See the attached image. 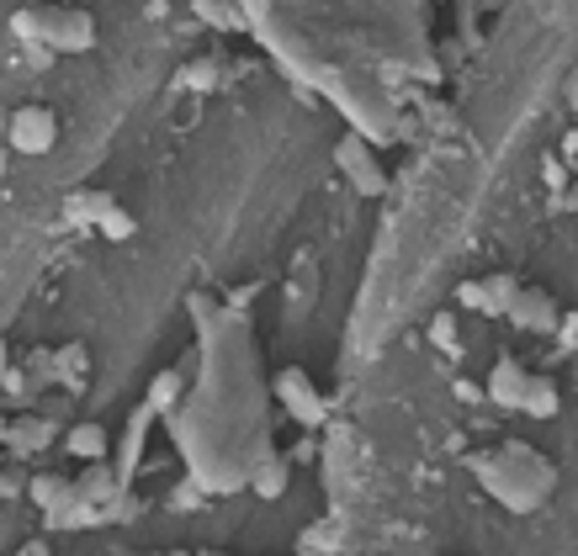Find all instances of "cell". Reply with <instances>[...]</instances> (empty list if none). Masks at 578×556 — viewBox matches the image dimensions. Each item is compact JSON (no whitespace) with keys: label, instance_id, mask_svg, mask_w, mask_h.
<instances>
[{"label":"cell","instance_id":"cell-1","mask_svg":"<svg viewBox=\"0 0 578 556\" xmlns=\"http://www.w3.org/2000/svg\"><path fill=\"white\" fill-rule=\"evenodd\" d=\"M271 393H276V403L287 408L292 419L303 424V430H319L324 419H330V408H324V393L313 387V376L303 371V366H282L276 371V382H271Z\"/></svg>","mask_w":578,"mask_h":556},{"label":"cell","instance_id":"cell-2","mask_svg":"<svg viewBox=\"0 0 578 556\" xmlns=\"http://www.w3.org/2000/svg\"><path fill=\"white\" fill-rule=\"evenodd\" d=\"M38 22L42 48H53V53H90L96 48V22L75 5H48V11H38Z\"/></svg>","mask_w":578,"mask_h":556},{"label":"cell","instance_id":"cell-3","mask_svg":"<svg viewBox=\"0 0 578 556\" xmlns=\"http://www.w3.org/2000/svg\"><path fill=\"white\" fill-rule=\"evenodd\" d=\"M334 164L345 170V181H351L361 197H382V191H388V170L377 164V155L356 138V133H345V138L334 144Z\"/></svg>","mask_w":578,"mask_h":556},{"label":"cell","instance_id":"cell-4","mask_svg":"<svg viewBox=\"0 0 578 556\" xmlns=\"http://www.w3.org/2000/svg\"><path fill=\"white\" fill-rule=\"evenodd\" d=\"M59 144V118L48 112V107H16L11 112V149L16 155H27V159H42L48 149Z\"/></svg>","mask_w":578,"mask_h":556},{"label":"cell","instance_id":"cell-5","mask_svg":"<svg viewBox=\"0 0 578 556\" xmlns=\"http://www.w3.org/2000/svg\"><path fill=\"white\" fill-rule=\"evenodd\" d=\"M504 318H509L520 334H557V329H563L557 302H552L541 286H520V292H515V302L504 308Z\"/></svg>","mask_w":578,"mask_h":556},{"label":"cell","instance_id":"cell-6","mask_svg":"<svg viewBox=\"0 0 578 556\" xmlns=\"http://www.w3.org/2000/svg\"><path fill=\"white\" fill-rule=\"evenodd\" d=\"M531 387V366L515 356H499L494 371H489V403L494 408H509V413H520V397Z\"/></svg>","mask_w":578,"mask_h":556},{"label":"cell","instance_id":"cell-7","mask_svg":"<svg viewBox=\"0 0 578 556\" xmlns=\"http://www.w3.org/2000/svg\"><path fill=\"white\" fill-rule=\"evenodd\" d=\"M64 450H70L75 461H112V435H107V424L85 419V424H70V430H64Z\"/></svg>","mask_w":578,"mask_h":556},{"label":"cell","instance_id":"cell-8","mask_svg":"<svg viewBox=\"0 0 578 556\" xmlns=\"http://www.w3.org/2000/svg\"><path fill=\"white\" fill-rule=\"evenodd\" d=\"M75 493L101 504V509H112V498H123V477H118L112 461H85V477L75 482Z\"/></svg>","mask_w":578,"mask_h":556},{"label":"cell","instance_id":"cell-9","mask_svg":"<svg viewBox=\"0 0 578 556\" xmlns=\"http://www.w3.org/2000/svg\"><path fill=\"white\" fill-rule=\"evenodd\" d=\"M53 440H59V424H53V419H42V413H22V419H11L5 445H11V450H22V456H33V450H48Z\"/></svg>","mask_w":578,"mask_h":556},{"label":"cell","instance_id":"cell-10","mask_svg":"<svg viewBox=\"0 0 578 556\" xmlns=\"http://www.w3.org/2000/svg\"><path fill=\"white\" fill-rule=\"evenodd\" d=\"M520 413H531V419H557V413H563L557 382H552V376H531V387L520 397Z\"/></svg>","mask_w":578,"mask_h":556},{"label":"cell","instance_id":"cell-11","mask_svg":"<svg viewBox=\"0 0 578 556\" xmlns=\"http://www.w3.org/2000/svg\"><path fill=\"white\" fill-rule=\"evenodd\" d=\"M287 482H292V472H287V461H282V456H266V461L249 472L255 498H282V493H287Z\"/></svg>","mask_w":578,"mask_h":556},{"label":"cell","instance_id":"cell-12","mask_svg":"<svg viewBox=\"0 0 578 556\" xmlns=\"http://www.w3.org/2000/svg\"><path fill=\"white\" fill-rule=\"evenodd\" d=\"M526 281L515 276V271H494V276H483V292H489V302H483V313L489 318H504V308L515 302V292H520Z\"/></svg>","mask_w":578,"mask_h":556},{"label":"cell","instance_id":"cell-13","mask_svg":"<svg viewBox=\"0 0 578 556\" xmlns=\"http://www.w3.org/2000/svg\"><path fill=\"white\" fill-rule=\"evenodd\" d=\"M70 493H75V482H64V477H53V472H38L33 482H27V498L38 504L42 515H48V509H59Z\"/></svg>","mask_w":578,"mask_h":556},{"label":"cell","instance_id":"cell-14","mask_svg":"<svg viewBox=\"0 0 578 556\" xmlns=\"http://www.w3.org/2000/svg\"><path fill=\"white\" fill-rule=\"evenodd\" d=\"M96 228H101V238H112V244H123V238L138 234V223H133V212H123L118 201L107 197L101 207H96Z\"/></svg>","mask_w":578,"mask_h":556},{"label":"cell","instance_id":"cell-15","mask_svg":"<svg viewBox=\"0 0 578 556\" xmlns=\"http://www.w3.org/2000/svg\"><path fill=\"white\" fill-rule=\"evenodd\" d=\"M192 11L202 16L207 27H218V33H234V27H245V16H239V0H192Z\"/></svg>","mask_w":578,"mask_h":556},{"label":"cell","instance_id":"cell-16","mask_svg":"<svg viewBox=\"0 0 578 556\" xmlns=\"http://www.w3.org/2000/svg\"><path fill=\"white\" fill-rule=\"evenodd\" d=\"M181 393H186V376H181V371H160V376L149 382V397H144V403H149L155 413H170V408L181 403Z\"/></svg>","mask_w":578,"mask_h":556},{"label":"cell","instance_id":"cell-17","mask_svg":"<svg viewBox=\"0 0 578 556\" xmlns=\"http://www.w3.org/2000/svg\"><path fill=\"white\" fill-rule=\"evenodd\" d=\"M11 38H22V42H33V48H38V42H42L38 11H16V16H11Z\"/></svg>","mask_w":578,"mask_h":556},{"label":"cell","instance_id":"cell-18","mask_svg":"<svg viewBox=\"0 0 578 556\" xmlns=\"http://www.w3.org/2000/svg\"><path fill=\"white\" fill-rule=\"evenodd\" d=\"M456 302H462V308H472V313H483V302H489L483 281H462V286H456Z\"/></svg>","mask_w":578,"mask_h":556},{"label":"cell","instance_id":"cell-19","mask_svg":"<svg viewBox=\"0 0 578 556\" xmlns=\"http://www.w3.org/2000/svg\"><path fill=\"white\" fill-rule=\"evenodd\" d=\"M452 334H456V318L452 313H435V323H430V339H435V345H452Z\"/></svg>","mask_w":578,"mask_h":556},{"label":"cell","instance_id":"cell-20","mask_svg":"<svg viewBox=\"0 0 578 556\" xmlns=\"http://www.w3.org/2000/svg\"><path fill=\"white\" fill-rule=\"evenodd\" d=\"M563 101H568V107H574V118H578V70L568 79H563Z\"/></svg>","mask_w":578,"mask_h":556},{"label":"cell","instance_id":"cell-21","mask_svg":"<svg viewBox=\"0 0 578 556\" xmlns=\"http://www.w3.org/2000/svg\"><path fill=\"white\" fill-rule=\"evenodd\" d=\"M212 79H218V75H212V64H202L197 75H186V85H212Z\"/></svg>","mask_w":578,"mask_h":556},{"label":"cell","instance_id":"cell-22","mask_svg":"<svg viewBox=\"0 0 578 556\" xmlns=\"http://www.w3.org/2000/svg\"><path fill=\"white\" fill-rule=\"evenodd\" d=\"M5 435H11V419H5V413H0V445H5Z\"/></svg>","mask_w":578,"mask_h":556},{"label":"cell","instance_id":"cell-23","mask_svg":"<svg viewBox=\"0 0 578 556\" xmlns=\"http://www.w3.org/2000/svg\"><path fill=\"white\" fill-rule=\"evenodd\" d=\"M5 493H11V482H5V477H0V498H5Z\"/></svg>","mask_w":578,"mask_h":556},{"label":"cell","instance_id":"cell-24","mask_svg":"<svg viewBox=\"0 0 578 556\" xmlns=\"http://www.w3.org/2000/svg\"><path fill=\"white\" fill-rule=\"evenodd\" d=\"M0 376H5V345H0Z\"/></svg>","mask_w":578,"mask_h":556},{"label":"cell","instance_id":"cell-25","mask_svg":"<svg viewBox=\"0 0 578 556\" xmlns=\"http://www.w3.org/2000/svg\"><path fill=\"white\" fill-rule=\"evenodd\" d=\"M568 201H574V218H578V186H574V197H568Z\"/></svg>","mask_w":578,"mask_h":556},{"label":"cell","instance_id":"cell-26","mask_svg":"<svg viewBox=\"0 0 578 556\" xmlns=\"http://www.w3.org/2000/svg\"><path fill=\"white\" fill-rule=\"evenodd\" d=\"M446 556H462V552H446Z\"/></svg>","mask_w":578,"mask_h":556}]
</instances>
